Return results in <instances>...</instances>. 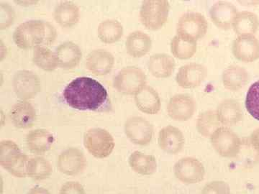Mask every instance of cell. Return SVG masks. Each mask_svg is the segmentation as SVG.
Masks as SVG:
<instances>
[{"mask_svg": "<svg viewBox=\"0 0 259 194\" xmlns=\"http://www.w3.org/2000/svg\"><path fill=\"white\" fill-rule=\"evenodd\" d=\"M64 101L80 111L109 112L111 103L106 88L97 80L90 77H78L65 87Z\"/></svg>", "mask_w": 259, "mask_h": 194, "instance_id": "cell-1", "label": "cell"}, {"mask_svg": "<svg viewBox=\"0 0 259 194\" xmlns=\"http://www.w3.org/2000/svg\"><path fill=\"white\" fill-rule=\"evenodd\" d=\"M57 32L49 22L30 20L20 24L13 34L15 43L20 48L49 45L55 41Z\"/></svg>", "mask_w": 259, "mask_h": 194, "instance_id": "cell-2", "label": "cell"}, {"mask_svg": "<svg viewBox=\"0 0 259 194\" xmlns=\"http://www.w3.org/2000/svg\"><path fill=\"white\" fill-rule=\"evenodd\" d=\"M28 161L14 141L5 139L0 142V165L12 176L25 178Z\"/></svg>", "mask_w": 259, "mask_h": 194, "instance_id": "cell-3", "label": "cell"}, {"mask_svg": "<svg viewBox=\"0 0 259 194\" xmlns=\"http://www.w3.org/2000/svg\"><path fill=\"white\" fill-rule=\"evenodd\" d=\"M169 11V3L166 0L143 2L140 10L141 23L148 30H159L166 23Z\"/></svg>", "mask_w": 259, "mask_h": 194, "instance_id": "cell-4", "label": "cell"}, {"mask_svg": "<svg viewBox=\"0 0 259 194\" xmlns=\"http://www.w3.org/2000/svg\"><path fill=\"white\" fill-rule=\"evenodd\" d=\"M83 144L88 152L98 159L110 156L115 148V139L108 131L102 128H92L83 135Z\"/></svg>", "mask_w": 259, "mask_h": 194, "instance_id": "cell-5", "label": "cell"}, {"mask_svg": "<svg viewBox=\"0 0 259 194\" xmlns=\"http://www.w3.org/2000/svg\"><path fill=\"white\" fill-rule=\"evenodd\" d=\"M146 75L136 66L121 69L113 80V86L118 92L125 95H136L146 86Z\"/></svg>", "mask_w": 259, "mask_h": 194, "instance_id": "cell-6", "label": "cell"}, {"mask_svg": "<svg viewBox=\"0 0 259 194\" xmlns=\"http://www.w3.org/2000/svg\"><path fill=\"white\" fill-rule=\"evenodd\" d=\"M209 138L214 151L223 158H236L241 151V138L228 127L222 126Z\"/></svg>", "mask_w": 259, "mask_h": 194, "instance_id": "cell-7", "label": "cell"}, {"mask_svg": "<svg viewBox=\"0 0 259 194\" xmlns=\"http://www.w3.org/2000/svg\"><path fill=\"white\" fill-rule=\"evenodd\" d=\"M208 23L203 15L188 13L182 15L177 25V34L197 41L207 33Z\"/></svg>", "mask_w": 259, "mask_h": 194, "instance_id": "cell-8", "label": "cell"}, {"mask_svg": "<svg viewBox=\"0 0 259 194\" xmlns=\"http://www.w3.org/2000/svg\"><path fill=\"white\" fill-rule=\"evenodd\" d=\"M174 173L177 179L185 184L200 183L205 176V168L197 158H181L174 166Z\"/></svg>", "mask_w": 259, "mask_h": 194, "instance_id": "cell-9", "label": "cell"}, {"mask_svg": "<svg viewBox=\"0 0 259 194\" xmlns=\"http://www.w3.org/2000/svg\"><path fill=\"white\" fill-rule=\"evenodd\" d=\"M125 135L133 143L146 146L151 143L153 136L152 124L141 117H131L124 125Z\"/></svg>", "mask_w": 259, "mask_h": 194, "instance_id": "cell-10", "label": "cell"}, {"mask_svg": "<svg viewBox=\"0 0 259 194\" xmlns=\"http://www.w3.org/2000/svg\"><path fill=\"white\" fill-rule=\"evenodd\" d=\"M58 170L63 174L76 176L82 173L87 166V159L82 151L69 148L60 153L56 163Z\"/></svg>", "mask_w": 259, "mask_h": 194, "instance_id": "cell-11", "label": "cell"}, {"mask_svg": "<svg viewBox=\"0 0 259 194\" xmlns=\"http://www.w3.org/2000/svg\"><path fill=\"white\" fill-rule=\"evenodd\" d=\"M41 84L38 76L32 71L21 70L13 77V88L19 98L25 100H31L40 92Z\"/></svg>", "mask_w": 259, "mask_h": 194, "instance_id": "cell-12", "label": "cell"}, {"mask_svg": "<svg viewBox=\"0 0 259 194\" xmlns=\"http://www.w3.org/2000/svg\"><path fill=\"white\" fill-rule=\"evenodd\" d=\"M197 111V103L192 96L189 94L175 95L170 99L167 105L168 115L175 121L185 122L193 117Z\"/></svg>", "mask_w": 259, "mask_h": 194, "instance_id": "cell-13", "label": "cell"}, {"mask_svg": "<svg viewBox=\"0 0 259 194\" xmlns=\"http://www.w3.org/2000/svg\"><path fill=\"white\" fill-rule=\"evenodd\" d=\"M207 76L204 65L191 63L182 66L176 76L177 84L184 88H194L202 84Z\"/></svg>", "mask_w": 259, "mask_h": 194, "instance_id": "cell-14", "label": "cell"}, {"mask_svg": "<svg viewBox=\"0 0 259 194\" xmlns=\"http://www.w3.org/2000/svg\"><path fill=\"white\" fill-rule=\"evenodd\" d=\"M232 52L243 63H253L259 58V41L254 35L238 36L233 42Z\"/></svg>", "mask_w": 259, "mask_h": 194, "instance_id": "cell-15", "label": "cell"}, {"mask_svg": "<svg viewBox=\"0 0 259 194\" xmlns=\"http://www.w3.org/2000/svg\"><path fill=\"white\" fill-rule=\"evenodd\" d=\"M158 142L159 148L165 153L177 155L183 149L185 138L180 129L175 126L167 125L160 130Z\"/></svg>", "mask_w": 259, "mask_h": 194, "instance_id": "cell-16", "label": "cell"}, {"mask_svg": "<svg viewBox=\"0 0 259 194\" xmlns=\"http://www.w3.org/2000/svg\"><path fill=\"white\" fill-rule=\"evenodd\" d=\"M238 13L236 7L228 2H218L209 10L212 23L223 30L233 28V22Z\"/></svg>", "mask_w": 259, "mask_h": 194, "instance_id": "cell-17", "label": "cell"}, {"mask_svg": "<svg viewBox=\"0 0 259 194\" xmlns=\"http://www.w3.org/2000/svg\"><path fill=\"white\" fill-rule=\"evenodd\" d=\"M115 64V58L111 53L102 49L90 52L86 60V66L95 76L110 74Z\"/></svg>", "mask_w": 259, "mask_h": 194, "instance_id": "cell-18", "label": "cell"}, {"mask_svg": "<svg viewBox=\"0 0 259 194\" xmlns=\"http://www.w3.org/2000/svg\"><path fill=\"white\" fill-rule=\"evenodd\" d=\"M10 119L15 127L19 129H28L36 120V111L30 102L20 101L10 110Z\"/></svg>", "mask_w": 259, "mask_h": 194, "instance_id": "cell-19", "label": "cell"}, {"mask_svg": "<svg viewBox=\"0 0 259 194\" xmlns=\"http://www.w3.org/2000/svg\"><path fill=\"white\" fill-rule=\"evenodd\" d=\"M55 54L59 66L66 70L76 68L82 57V52L79 45L71 41L59 45L56 47Z\"/></svg>", "mask_w": 259, "mask_h": 194, "instance_id": "cell-20", "label": "cell"}, {"mask_svg": "<svg viewBox=\"0 0 259 194\" xmlns=\"http://www.w3.org/2000/svg\"><path fill=\"white\" fill-rule=\"evenodd\" d=\"M134 100L140 111L147 115H156L161 110L159 94L154 88L147 85L135 95Z\"/></svg>", "mask_w": 259, "mask_h": 194, "instance_id": "cell-21", "label": "cell"}, {"mask_svg": "<svg viewBox=\"0 0 259 194\" xmlns=\"http://www.w3.org/2000/svg\"><path fill=\"white\" fill-rule=\"evenodd\" d=\"M218 118L223 127H231L239 123L243 119V112L239 102L226 100L218 105Z\"/></svg>", "mask_w": 259, "mask_h": 194, "instance_id": "cell-22", "label": "cell"}, {"mask_svg": "<svg viewBox=\"0 0 259 194\" xmlns=\"http://www.w3.org/2000/svg\"><path fill=\"white\" fill-rule=\"evenodd\" d=\"M25 140L30 152L37 156H42L51 149L54 142V137L47 129H36L28 132Z\"/></svg>", "mask_w": 259, "mask_h": 194, "instance_id": "cell-23", "label": "cell"}, {"mask_svg": "<svg viewBox=\"0 0 259 194\" xmlns=\"http://www.w3.org/2000/svg\"><path fill=\"white\" fill-rule=\"evenodd\" d=\"M176 63L171 56L165 54H154L150 58L148 69L154 77L166 79L175 71Z\"/></svg>", "mask_w": 259, "mask_h": 194, "instance_id": "cell-24", "label": "cell"}, {"mask_svg": "<svg viewBox=\"0 0 259 194\" xmlns=\"http://www.w3.org/2000/svg\"><path fill=\"white\" fill-rule=\"evenodd\" d=\"M54 17L56 23L62 28H71L79 22V8L73 2H61L56 7Z\"/></svg>", "mask_w": 259, "mask_h": 194, "instance_id": "cell-25", "label": "cell"}, {"mask_svg": "<svg viewBox=\"0 0 259 194\" xmlns=\"http://www.w3.org/2000/svg\"><path fill=\"white\" fill-rule=\"evenodd\" d=\"M126 51L134 58H142L151 51L152 40L142 31L131 32L125 41Z\"/></svg>", "mask_w": 259, "mask_h": 194, "instance_id": "cell-26", "label": "cell"}, {"mask_svg": "<svg viewBox=\"0 0 259 194\" xmlns=\"http://www.w3.org/2000/svg\"><path fill=\"white\" fill-rule=\"evenodd\" d=\"M249 80L246 70L238 65L228 66L222 75L223 86L226 89L237 91L244 87Z\"/></svg>", "mask_w": 259, "mask_h": 194, "instance_id": "cell-27", "label": "cell"}, {"mask_svg": "<svg viewBox=\"0 0 259 194\" xmlns=\"http://www.w3.org/2000/svg\"><path fill=\"white\" fill-rule=\"evenodd\" d=\"M131 169L141 176H151L157 171V161L151 155H146L140 151L131 153L128 159Z\"/></svg>", "mask_w": 259, "mask_h": 194, "instance_id": "cell-28", "label": "cell"}, {"mask_svg": "<svg viewBox=\"0 0 259 194\" xmlns=\"http://www.w3.org/2000/svg\"><path fill=\"white\" fill-rule=\"evenodd\" d=\"M258 28V16L252 12H238L233 22V30L238 36L254 35Z\"/></svg>", "mask_w": 259, "mask_h": 194, "instance_id": "cell-29", "label": "cell"}, {"mask_svg": "<svg viewBox=\"0 0 259 194\" xmlns=\"http://www.w3.org/2000/svg\"><path fill=\"white\" fill-rule=\"evenodd\" d=\"M197 51V42L177 35L172 38L171 51L173 56L181 60L191 59Z\"/></svg>", "mask_w": 259, "mask_h": 194, "instance_id": "cell-30", "label": "cell"}, {"mask_svg": "<svg viewBox=\"0 0 259 194\" xmlns=\"http://www.w3.org/2000/svg\"><path fill=\"white\" fill-rule=\"evenodd\" d=\"M97 34L102 42L114 43L118 41L123 35V27L117 20H105L99 25Z\"/></svg>", "mask_w": 259, "mask_h": 194, "instance_id": "cell-31", "label": "cell"}, {"mask_svg": "<svg viewBox=\"0 0 259 194\" xmlns=\"http://www.w3.org/2000/svg\"><path fill=\"white\" fill-rule=\"evenodd\" d=\"M53 173L52 166L46 158L37 156L29 159L27 176L35 180L47 179Z\"/></svg>", "mask_w": 259, "mask_h": 194, "instance_id": "cell-32", "label": "cell"}, {"mask_svg": "<svg viewBox=\"0 0 259 194\" xmlns=\"http://www.w3.org/2000/svg\"><path fill=\"white\" fill-rule=\"evenodd\" d=\"M222 127L218 118L217 112L208 110L201 113L197 120V129L204 137H210L218 128Z\"/></svg>", "mask_w": 259, "mask_h": 194, "instance_id": "cell-33", "label": "cell"}, {"mask_svg": "<svg viewBox=\"0 0 259 194\" xmlns=\"http://www.w3.org/2000/svg\"><path fill=\"white\" fill-rule=\"evenodd\" d=\"M32 61L37 67L46 71H54L59 66L55 53L44 46L34 48Z\"/></svg>", "mask_w": 259, "mask_h": 194, "instance_id": "cell-34", "label": "cell"}, {"mask_svg": "<svg viewBox=\"0 0 259 194\" xmlns=\"http://www.w3.org/2000/svg\"><path fill=\"white\" fill-rule=\"evenodd\" d=\"M245 106L249 115L259 122V80L248 88Z\"/></svg>", "mask_w": 259, "mask_h": 194, "instance_id": "cell-35", "label": "cell"}, {"mask_svg": "<svg viewBox=\"0 0 259 194\" xmlns=\"http://www.w3.org/2000/svg\"><path fill=\"white\" fill-rule=\"evenodd\" d=\"M201 194H231V188L226 182L214 180L204 185Z\"/></svg>", "mask_w": 259, "mask_h": 194, "instance_id": "cell-36", "label": "cell"}, {"mask_svg": "<svg viewBox=\"0 0 259 194\" xmlns=\"http://www.w3.org/2000/svg\"><path fill=\"white\" fill-rule=\"evenodd\" d=\"M0 14H1V17H0L1 18L0 28H1V30L8 28L14 21V10L9 5L1 3L0 4Z\"/></svg>", "mask_w": 259, "mask_h": 194, "instance_id": "cell-37", "label": "cell"}, {"mask_svg": "<svg viewBox=\"0 0 259 194\" xmlns=\"http://www.w3.org/2000/svg\"><path fill=\"white\" fill-rule=\"evenodd\" d=\"M59 194H86V191L79 182L68 181L61 185Z\"/></svg>", "mask_w": 259, "mask_h": 194, "instance_id": "cell-38", "label": "cell"}, {"mask_svg": "<svg viewBox=\"0 0 259 194\" xmlns=\"http://www.w3.org/2000/svg\"><path fill=\"white\" fill-rule=\"evenodd\" d=\"M250 143L253 149L259 155V128L255 129L250 134Z\"/></svg>", "mask_w": 259, "mask_h": 194, "instance_id": "cell-39", "label": "cell"}, {"mask_svg": "<svg viewBox=\"0 0 259 194\" xmlns=\"http://www.w3.org/2000/svg\"><path fill=\"white\" fill-rule=\"evenodd\" d=\"M27 194H51L50 191L44 187L40 186V185H35L32 187L28 190Z\"/></svg>", "mask_w": 259, "mask_h": 194, "instance_id": "cell-40", "label": "cell"}]
</instances>
